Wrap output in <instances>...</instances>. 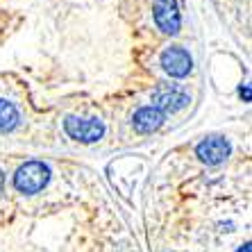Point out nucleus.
Listing matches in <instances>:
<instances>
[{
  "label": "nucleus",
  "instance_id": "obj_8",
  "mask_svg": "<svg viewBox=\"0 0 252 252\" xmlns=\"http://www.w3.org/2000/svg\"><path fill=\"white\" fill-rule=\"evenodd\" d=\"M18 123V109L7 102V100H0V132H7Z\"/></svg>",
  "mask_w": 252,
  "mask_h": 252
},
{
  "label": "nucleus",
  "instance_id": "obj_4",
  "mask_svg": "<svg viewBox=\"0 0 252 252\" xmlns=\"http://www.w3.org/2000/svg\"><path fill=\"white\" fill-rule=\"evenodd\" d=\"M155 23L166 34H177L182 18L177 9V0H155Z\"/></svg>",
  "mask_w": 252,
  "mask_h": 252
},
{
  "label": "nucleus",
  "instance_id": "obj_2",
  "mask_svg": "<svg viewBox=\"0 0 252 252\" xmlns=\"http://www.w3.org/2000/svg\"><path fill=\"white\" fill-rule=\"evenodd\" d=\"M189 105V94L180 84H161L153 94V107L159 112H180Z\"/></svg>",
  "mask_w": 252,
  "mask_h": 252
},
{
  "label": "nucleus",
  "instance_id": "obj_1",
  "mask_svg": "<svg viewBox=\"0 0 252 252\" xmlns=\"http://www.w3.org/2000/svg\"><path fill=\"white\" fill-rule=\"evenodd\" d=\"M48 177H50V168L46 164H41V161H28L14 175V184H16V189L21 193H39L48 184Z\"/></svg>",
  "mask_w": 252,
  "mask_h": 252
},
{
  "label": "nucleus",
  "instance_id": "obj_3",
  "mask_svg": "<svg viewBox=\"0 0 252 252\" xmlns=\"http://www.w3.org/2000/svg\"><path fill=\"white\" fill-rule=\"evenodd\" d=\"M64 129L70 139L84 141V143H94L105 134V125L98 118H66Z\"/></svg>",
  "mask_w": 252,
  "mask_h": 252
},
{
  "label": "nucleus",
  "instance_id": "obj_6",
  "mask_svg": "<svg viewBox=\"0 0 252 252\" xmlns=\"http://www.w3.org/2000/svg\"><path fill=\"white\" fill-rule=\"evenodd\" d=\"M195 153L202 161L207 164H220L225 157L229 155V143L220 136H211V139H205L200 141L198 148H195Z\"/></svg>",
  "mask_w": 252,
  "mask_h": 252
},
{
  "label": "nucleus",
  "instance_id": "obj_9",
  "mask_svg": "<svg viewBox=\"0 0 252 252\" xmlns=\"http://www.w3.org/2000/svg\"><path fill=\"white\" fill-rule=\"evenodd\" d=\"M2 187H5V177H2V173H0V193H2Z\"/></svg>",
  "mask_w": 252,
  "mask_h": 252
},
{
  "label": "nucleus",
  "instance_id": "obj_5",
  "mask_svg": "<svg viewBox=\"0 0 252 252\" xmlns=\"http://www.w3.org/2000/svg\"><path fill=\"white\" fill-rule=\"evenodd\" d=\"M161 66H164V70L168 75L184 77V75H189V70H191V55L180 46L166 48L164 55H161Z\"/></svg>",
  "mask_w": 252,
  "mask_h": 252
},
{
  "label": "nucleus",
  "instance_id": "obj_7",
  "mask_svg": "<svg viewBox=\"0 0 252 252\" xmlns=\"http://www.w3.org/2000/svg\"><path fill=\"white\" fill-rule=\"evenodd\" d=\"M132 123H134V129L141 132V134H150L159 125L164 123V112H159L157 107H141L139 112L134 114L132 118Z\"/></svg>",
  "mask_w": 252,
  "mask_h": 252
}]
</instances>
